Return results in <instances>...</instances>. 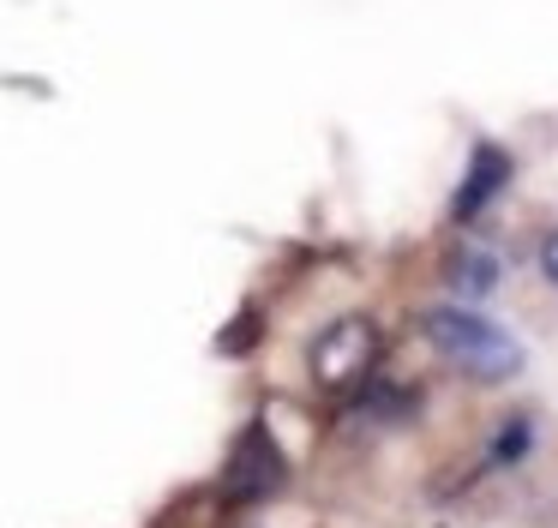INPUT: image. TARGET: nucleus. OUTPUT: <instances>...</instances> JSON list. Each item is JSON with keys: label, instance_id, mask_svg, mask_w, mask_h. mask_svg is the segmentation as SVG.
Returning <instances> with one entry per match:
<instances>
[{"label": "nucleus", "instance_id": "obj_1", "mask_svg": "<svg viewBox=\"0 0 558 528\" xmlns=\"http://www.w3.org/2000/svg\"><path fill=\"white\" fill-rule=\"evenodd\" d=\"M426 343H433V355L445 360V367H457L462 379L474 384H498L510 379V372L522 367V343L505 331V324L481 319V312L469 307H433L421 319Z\"/></svg>", "mask_w": 558, "mask_h": 528}, {"label": "nucleus", "instance_id": "obj_2", "mask_svg": "<svg viewBox=\"0 0 558 528\" xmlns=\"http://www.w3.org/2000/svg\"><path fill=\"white\" fill-rule=\"evenodd\" d=\"M282 480H289V456H282L277 432H270L265 420H253V427L234 439V456H229V468H222V492H229L234 504H258V499H277Z\"/></svg>", "mask_w": 558, "mask_h": 528}, {"label": "nucleus", "instance_id": "obj_3", "mask_svg": "<svg viewBox=\"0 0 558 528\" xmlns=\"http://www.w3.org/2000/svg\"><path fill=\"white\" fill-rule=\"evenodd\" d=\"M373 355H378V331H373V324H366V319H337L313 343V372L330 384V391H349V384L366 379Z\"/></svg>", "mask_w": 558, "mask_h": 528}, {"label": "nucleus", "instance_id": "obj_4", "mask_svg": "<svg viewBox=\"0 0 558 528\" xmlns=\"http://www.w3.org/2000/svg\"><path fill=\"white\" fill-rule=\"evenodd\" d=\"M505 180H510V156L493 151V144H481V151H474V168L462 175V187H457V216H462V223H469V216H481Z\"/></svg>", "mask_w": 558, "mask_h": 528}, {"label": "nucleus", "instance_id": "obj_5", "mask_svg": "<svg viewBox=\"0 0 558 528\" xmlns=\"http://www.w3.org/2000/svg\"><path fill=\"white\" fill-rule=\"evenodd\" d=\"M445 283H450V295H462V300H486V295H493V283H498L493 252H486V247H457L445 259Z\"/></svg>", "mask_w": 558, "mask_h": 528}, {"label": "nucleus", "instance_id": "obj_6", "mask_svg": "<svg viewBox=\"0 0 558 528\" xmlns=\"http://www.w3.org/2000/svg\"><path fill=\"white\" fill-rule=\"evenodd\" d=\"M253 331H258V319H253V312H246V319L234 324L229 336H222V348H229V355H246V348H253V343H246V336H253Z\"/></svg>", "mask_w": 558, "mask_h": 528}, {"label": "nucleus", "instance_id": "obj_7", "mask_svg": "<svg viewBox=\"0 0 558 528\" xmlns=\"http://www.w3.org/2000/svg\"><path fill=\"white\" fill-rule=\"evenodd\" d=\"M541 271H546V283H558V228L541 235Z\"/></svg>", "mask_w": 558, "mask_h": 528}]
</instances>
